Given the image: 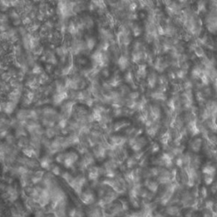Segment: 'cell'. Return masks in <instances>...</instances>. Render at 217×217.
<instances>
[{
  "label": "cell",
  "instance_id": "obj_1",
  "mask_svg": "<svg viewBox=\"0 0 217 217\" xmlns=\"http://www.w3.org/2000/svg\"><path fill=\"white\" fill-rule=\"evenodd\" d=\"M203 142H204L203 138L198 137L194 138V139H191L189 141V149L193 153H198L203 148Z\"/></svg>",
  "mask_w": 217,
  "mask_h": 217
},
{
  "label": "cell",
  "instance_id": "obj_2",
  "mask_svg": "<svg viewBox=\"0 0 217 217\" xmlns=\"http://www.w3.org/2000/svg\"><path fill=\"white\" fill-rule=\"evenodd\" d=\"M84 41H85V45H86V48L88 51L92 52V50L94 49V48L97 47V44H98V41L96 39V37L91 34H87L84 36Z\"/></svg>",
  "mask_w": 217,
  "mask_h": 217
},
{
  "label": "cell",
  "instance_id": "obj_3",
  "mask_svg": "<svg viewBox=\"0 0 217 217\" xmlns=\"http://www.w3.org/2000/svg\"><path fill=\"white\" fill-rule=\"evenodd\" d=\"M201 172L203 175L216 176V167L215 165H213L210 162H207L205 165L202 166Z\"/></svg>",
  "mask_w": 217,
  "mask_h": 217
},
{
  "label": "cell",
  "instance_id": "obj_4",
  "mask_svg": "<svg viewBox=\"0 0 217 217\" xmlns=\"http://www.w3.org/2000/svg\"><path fill=\"white\" fill-rule=\"evenodd\" d=\"M214 179H215V176H211V175H203V177H202L203 182L205 183V186H210L214 182Z\"/></svg>",
  "mask_w": 217,
  "mask_h": 217
},
{
  "label": "cell",
  "instance_id": "obj_5",
  "mask_svg": "<svg viewBox=\"0 0 217 217\" xmlns=\"http://www.w3.org/2000/svg\"><path fill=\"white\" fill-rule=\"evenodd\" d=\"M55 65H52V64H48V63H46L45 64V67H44V71L47 73V74H48L49 76L50 75H53L54 72V70H55V67H54Z\"/></svg>",
  "mask_w": 217,
  "mask_h": 217
},
{
  "label": "cell",
  "instance_id": "obj_6",
  "mask_svg": "<svg viewBox=\"0 0 217 217\" xmlns=\"http://www.w3.org/2000/svg\"><path fill=\"white\" fill-rule=\"evenodd\" d=\"M208 196V191L207 188L205 187V186H203L199 188V197L202 199H205Z\"/></svg>",
  "mask_w": 217,
  "mask_h": 217
},
{
  "label": "cell",
  "instance_id": "obj_7",
  "mask_svg": "<svg viewBox=\"0 0 217 217\" xmlns=\"http://www.w3.org/2000/svg\"><path fill=\"white\" fill-rule=\"evenodd\" d=\"M202 217H214V211L212 209L204 208L202 211Z\"/></svg>",
  "mask_w": 217,
  "mask_h": 217
},
{
  "label": "cell",
  "instance_id": "obj_8",
  "mask_svg": "<svg viewBox=\"0 0 217 217\" xmlns=\"http://www.w3.org/2000/svg\"><path fill=\"white\" fill-rule=\"evenodd\" d=\"M160 145L157 142H153L152 145L150 146V150H151L152 153H158L159 150H160Z\"/></svg>",
  "mask_w": 217,
  "mask_h": 217
},
{
  "label": "cell",
  "instance_id": "obj_9",
  "mask_svg": "<svg viewBox=\"0 0 217 217\" xmlns=\"http://www.w3.org/2000/svg\"><path fill=\"white\" fill-rule=\"evenodd\" d=\"M205 209H213V206H214V204L215 202L213 200H210V199H208V200H205Z\"/></svg>",
  "mask_w": 217,
  "mask_h": 217
}]
</instances>
